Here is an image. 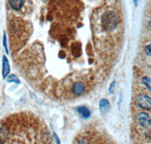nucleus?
Returning a JSON list of instances; mask_svg holds the SVG:
<instances>
[{
    "label": "nucleus",
    "mask_w": 151,
    "mask_h": 144,
    "mask_svg": "<svg viewBox=\"0 0 151 144\" xmlns=\"http://www.w3.org/2000/svg\"><path fill=\"white\" fill-rule=\"evenodd\" d=\"M119 24V19L116 14L113 12H106L101 17V24L104 29L107 31L115 30Z\"/></svg>",
    "instance_id": "obj_1"
},
{
    "label": "nucleus",
    "mask_w": 151,
    "mask_h": 144,
    "mask_svg": "<svg viewBox=\"0 0 151 144\" xmlns=\"http://www.w3.org/2000/svg\"><path fill=\"white\" fill-rule=\"evenodd\" d=\"M136 104L143 109L149 110L151 108V98L147 95L141 94L135 98Z\"/></svg>",
    "instance_id": "obj_2"
},
{
    "label": "nucleus",
    "mask_w": 151,
    "mask_h": 144,
    "mask_svg": "<svg viewBox=\"0 0 151 144\" xmlns=\"http://www.w3.org/2000/svg\"><path fill=\"white\" fill-rule=\"evenodd\" d=\"M136 121L141 127H149L151 126V119L149 115L145 112H141L137 115Z\"/></svg>",
    "instance_id": "obj_3"
},
{
    "label": "nucleus",
    "mask_w": 151,
    "mask_h": 144,
    "mask_svg": "<svg viewBox=\"0 0 151 144\" xmlns=\"http://www.w3.org/2000/svg\"><path fill=\"white\" fill-rule=\"evenodd\" d=\"M100 112L102 115H104L109 112L110 109V104L106 99H102L101 100L99 103Z\"/></svg>",
    "instance_id": "obj_4"
},
{
    "label": "nucleus",
    "mask_w": 151,
    "mask_h": 144,
    "mask_svg": "<svg viewBox=\"0 0 151 144\" xmlns=\"http://www.w3.org/2000/svg\"><path fill=\"white\" fill-rule=\"evenodd\" d=\"M10 73V65L8 58L6 56L3 55L2 56V74L3 78H6Z\"/></svg>",
    "instance_id": "obj_5"
},
{
    "label": "nucleus",
    "mask_w": 151,
    "mask_h": 144,
    "mask_svg": "<svg viewBox=\"0 0 151 144\" xmlns=\"http://www.w3.org/2000/svg\"><path fill=\"white\" fill-rule=\"evenodd\" d=\"M73 93L76 96H81L85 92V86L82 82H77L73 84L72 87Z\"/></svg>",
    "instance_id": "obj_6"
},
{
    "label": "nucleus",
    "mask_w": 151,
    "mask_h": 144,
    "mask_svg": "<svg viewBox=\"0 0 151 144\" xmlns=\"http://www.w3.org/2000/svg\"><path fill=\"white\" fill-rule=\"evenodd\" d=\"M10 7L14 11H19L21 9L24 4V0H9Z\"/></svg>",
    "instance_id": "obj_7"
},
{
    "label": "nucleus",
    "mask_w": 151,
    "mask_h": 144,
    "mask_svg": "<svg viewBox=\"0 0 151 144\" xmlns=\"http://www.w3.org/2000/svg\"><path fill=\"white\" fill-rule=\"evenodd\" d=\"M77 112L83 118H85V119H88L89 118L90 115H91V112H90L89 109L88 108H86V106H80L77 108Z\"/></svg>",
    "instance_id": "obj_8"
},
{
    "label": "nucleus",
    "mask_w": 151,
    "mask_h": 144,
    "mask_svg": "<svg viewBox=\"0 0 151 144\" xmlns=\"http://www.w3.org/2000/svg\"><path fill=\"white\" fill-rule=\"evenodd\" d=\"M8 137V130L4 125H0V143L5 142Z\"/></svg>",
    "instance_id": "obj_9"
},
{
    "label": "nucleus",
    "mask_w": 151,
    "mask_h": 144,
    "mask_svg": "<svg viewBox=\"0 0 151 144\" xmlns=\"http://www.w3.org/2000/svg\"><path fill=\"white\" fill-rule=\"evenodd\" d=\"M7 81L9 83H16V84H20V81L17 77V76H15L14 74H11L8 77Z\"/></svg>",
    "instance_id": "obj_10"
},
{
    "label": "nucleus",
    "mask_w": 151,
    "mask_h": 144,
    "mask_svg": "<svg viewBox=\"0 0 151 144\" xmlns=\"http://www.w3.org/2000/svg\"><path fill=\"white\" fill-rule=\"evenodd\" d=\"M3 46L4 48H5V52H6V53H9V50H8V47H7V39H6V34H5V33H4L3 35Z\"/></svg>",
    "instance_id": "obj_11"
},
{
    "label": "nucleus",
    "mask_w": 151,
    "mask_h": 144,
    "mask_svg": "<svg viewBox=\"0 0 151 144\" xmlns=\"http://www.w3.org/2000/svg\"><path fill=\"white\" fill-rule=\"evenodd\" d=\"M115 89H116V82L115 81H113V82L111 83V84H110V88H109L110 93H113V92H114Z\"/></svg>",
    "instance_id": "obj_12"
},
{
    "label": "nucleus",
    "mask_w": 151,
    "mask_h": 144,
    "mask_svg": "<svg viewBox=\"0 0 151 144\" xmlns=\"http://www.w3.org/2000/svg\"><path fill=\"white\" fill-rule=\"evenodd\" d=\"M145 52H146V53L147 54V55L151 57V44L147 46L146 48H145Z\"/></svg>",
    "instance_id": "obj_13"
},
{
    "label": "nucleus",
    "mask_w": 151,
    "mask_h": 144,
    "mask_svg": "<svg viewBox=\"0 0 151 144\" xmlns=\"http://www.w3.org/2000/svg\"><path fill=\"white\" fill-rule=\"evenodd\" d=\"M53 135H54V137H55V141H56L57 144H60V140H59L58 137L56 135V134L55 133H53Z\"/></svg>",
    "instance_id": "obj_14"
},
{
    "label": "nucleus",
    "mask_w": 151,
    "mask_h": 144,
    "mask_svg": "<svg viewBox=\"0 0 151 144\" xmlns=\"http://www.w3.org/2000/svg\"><path fill=\"white\" fill-rule=\"evenodd\" d=\"M133 2H134V4L135 6H137V2H138V0H133Z\"/></svg>",
    "instance_id": "obj_15"
},
{
    "label": "nucleus",
    "mask_w": 151,
    "mask_h": 144,
    "mask_svg": "<svg viewBox=\"0 0 151 144\" xmlns=\"http://www.w3.org/2000/svg\"><path fill=\"white\" fill-rule=\"evenodd\" d=\"M149 25H150V26H151V21H150V24H149Z\"/></svg>",
    "instance_id": "obj_16"
}]
</instances>
